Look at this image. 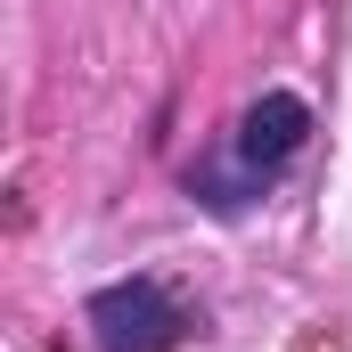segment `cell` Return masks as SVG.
Returning <instances> with one entry per match:
<instances>
[{
  "instance_id": "obj_3",
  "label": "cell",
  "mask_w": 352,
  "mask_h": 352,
  "mask_svg": "<svg viewBox=\"0 0 352 352\" xmlns=\"http://www.w3.org/2000/svg\"><path fill=\"white\" fill-rule=\"evenodd\" d=\"M254 180H263V173H213V164H197V173H188V197H205L213 213H246Z\"/></svg>"
},
{
  "instance_id": "obj_2",
  "label": "cell",
  "mask_w": 352,
  "mask_h": 352,
  "mask_svg": "<svg viewBox=\"0 0 352 352\" xmlns=\"http://www.w3.org/2000/svg\"><path fill=\"white\" fill-rule=\"evenodd\" d=\"M303 140H311V107H303L295 90H263V98L246 107V123H238V164H246V173H278Z\"/></svg>"
},
{
  "instance_id": "obj_1",
  "label": "cell",
  "mask_w": 352,
  "mask_h": 352,
  "mask_svg": "<svg viewBox=\"0 0 352 352\" xmlns=\"http://www.w3.org/2000/svg\"><path fill=\"white\" fill-rule=\"evenodd\" d=\"M90 336L98 352H164L180 336V311L156 278H115L90 295Z\"/></svg>"
}]
</instances>
